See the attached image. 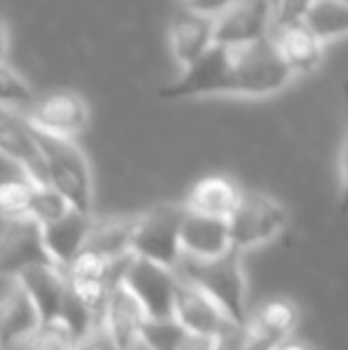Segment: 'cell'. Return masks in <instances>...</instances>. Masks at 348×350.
Wrapping results in <instances>:
<instances>
[{
    "label": "cell",
    "instance_id": "obj_14",
    "mask_svg": "<svg viewBox=\"0 0 348 350\" xmlns=\"http://www.w3.org/2000/svg\"><path fill=\"white\" fill-rule=\"evenodd\" d=\"M17 279L38 305L43 322L62 319V310L70 295V279L65 269L57 265H31V267H24Z\"/></svg>",
    "mask_w": 348,
    "mask_h": 350
},
{
    "label": "cell",
    "instance_id": "obj_32",
    "mask_svg": "<svg viewBox=\"0 0 348 350\" xmlns=\"http://www.w3.org/2000/svg\"><path fill=\"white\" fill-rule=\"evenodd\" d=\"M189 3L191 10H196V12H203V14H210V17H217V14H222L224 10L232 8L237 0H186Z\"/></svg>",
    "mask_w": 348,
    "mask_h": 350
},
{
    "label": "cell",
    "instance_id": "obj_10",
    "mask_svg": "<svg viewBox=\"0 0 348 350\" xmlns=\"http://www.w3.org/2000/svg\"><path fill=\"white\" fill-rule=\"evenodd\" d=\"M27 120L43 131L75 139L88 124V105L75 91H53L38 98Z\"/></svg>",
    "mask_w": 348,
    "mask_h": 350
},
{
    "label": "cell",
    "instance_id": "obj_7",
    "mask_svg": "<svg viewBox=\"0 0 348 350\" xmlns=\"http://www.w3.org/2000/svg\"><path fill=\"white\" fill-rule=\"evenodd\" d=\"M31 265H57L46 245L43 224L34 215L3 217V274L17 277Z\"/></svg>",
    "mask_w": 348,
    "mask_h": 350
},
{
    "label": "cell",
    "instance_id": "obj_1",
    "mask_svg": "<svg viewBox=\"0 0 348 350\" xmlns=\"http://www.w3.org/2000/svg\"><path fill=\"white\" fill-rule=\"evenodd\" d=\"M293 72L279 55L272 36L253 43H215L198 62L181 70L179 79L158 91L163 100L198 96L267 98L284 91Z\"/></svg>",
    "mask_w": 348,
    "mask_h": 350
},
{
    "label": "cell",
    "instance_id": "obj_25",
    "mask_svg": "<svg viewBox=\"0 0 348 350\" xmlns=\"http://www.w3.org/2000/svg\"><path fill=\"white\" fill-rule=\"evenodd\" d=\"M0 96H3V107H10V110L19 112L24 117L38 103L31 86L10 67L8 60H3V65H0Z\"/></svg>",
    "mask_w": 348,
    "mask_h": 350
},
{
    "label": "cell",
    "instance_id": "obj_6",
    "mask_svg": "<svg viewBox=\"0 0 348 350\" xmlns=\"http://www.w3.org/2000/svg\"><path fill=\"white\" fill-rule=\"evenodd\" d=\"M122 281L141 300L148 317H172L174 314V295L179 286V272L174 267L131 255Z\"/></svg>",
    "mask_w": 348,
    "mask_h": 350
},
{
    "label": "cell",
    "instance_id": "obj_28",
    "mask_svg": "<svg viewBox=\"0 0 348 350\" xmlns=\"http://www.w3.org/2000/svg\"><path fill=\"white\" fill-rule=\"evenodd\" d=\"M312 5L315 0H274V29L306 22Z\"/></svg>",
    "mask_w": 348,
    "mask_h": 350
},
{
    "label": "cell",
    "instance_id": "obj_26",
    "mask_svg": "<svg viewBox=\"0 0 348 350\" xmlns=\"http://www.w3.org/2000/svg\"><path fill=\"white\" fill-rule=\"evenodd\" d=\"M77 336L67 327L65 319L41 322V327L27 338L17 350H75Z\"/></svg>",
    "mask_w": 348,
    "mask_h": 350
},
{
    "label": "cell",
    "instance_id": "obj_5",
    "mask_svg": "<svg viewBox=\"0 0 348 350\" xmlns=\"http://www.w3.org/2000/svg\"><path fill=\"white\" fill-rule=\"evenodd\" d=\"M189 208L186 205H158V208L141 212L136 221L131 250L139 258L155 260L168 267H179L184 258L181 248V226Z\"/></svg>",
    "mask_w": 348,
    "mask_h": 350
},
{
    "label": "cell",
    "instance_id": "obj_8",
    "mask_svg": "<svg viewBox=\"0 0 348 350\" xmlns=\"http://www.w3.org/2000/svg\"><path fill=\"white\" fill-rule=\"evenodd\" d=\"M0 148H3L5 160L19 167L36 184H51L46 157H43L34 124L24 115L10 110V107L0 110Z\"/></svg>",
    "mask_w": 348,
    "mask_h": 350
},
{
    "label": "cell",
    "instance_id": "obj_23",
    "mask_svg": "<svg viewBox=\"0 0 348 350\" xmlns=\"http://www.w3.org/2000/svg\"><path fill=\"white\" fill-rule=\"evenodd\" d=\"M193 334L174 317H148L141 341L148 350H186Z\"/></svg>",
    "mask_w": 348,
    "mask_h": 350
},
{
    "label": "cell",
    "instance_id": "obj_15",
    "mask_svg": "<svg viewBox=\"0 0 348 350\" xmlns=\"http://www.w3.org/2000/svg\"><path fill=\"white\" fill-rule=\"evenodd\" d=\"M105 322L122 350H134V346L144 336L148 314H146V308L141 305V300L131 293L129 286L122 279L112 284L110 295H107Z\"/></svg>",
    "mask_w": 348,
    "mask_h": 350
},
{
    "label": "cell",
    "instance_id": "obj_12",
    "mask_svg": "<svg viewBox=\"0 0 348 350\" xmlns=\"http://www.w3.org/2000/svg\"><path fill=\"white\" fill-rule=\"evenodd\" d=\"M174 317L191 334H200V336H217L229 322L227 312L215 303L213 295L184 277H179V286H176Z\"/></svg>",
    "mask_w": 348,
    "mask_h": 350
},
{
    "label": "cell",
    "instance_id": "obj_17",
    "mask_svg": "<svg viewBox=\"0 0 348 350\" xmlns=\"http://www.w3.org/2000/svg\"><path fill=\"white\" fill-rule=\"evenodd\" d=\"M279 55L296 74H315L325 62V41L308 27L306 22L291 24V27H277L272 31Z\"/></svg>",
    "mask_w": 348,
    "mask_h": 350
},
{
    "label": "cell",
    "instance_id": "obj_9",
    "mask_svg": "<svg viewBox=\"0 0 348 350\" xmlns=\"http://www.w3.org/2000/svg\"><path fill=\"white\" fill-rule=\"evenodd\" d=\"M274 0H237L215 17V43H253L272 36Z\"/></svg>",
    "mask_w": 348,
    "mask_h": 350
},
{
    "label": "cell",
    "instance_id": "obj_20",
    "mask_svg": "<svg viewBox=\"0 0 348 350\" xmlns=\"http://www.w3.org/2000/svg\"><path fill=\"white\" fill-rule=\"evenodd\" d=\"M136 221L139 215L134 217H103V219H93L91 229L86 236L84 250L101 255L107 262H115L120 258L131 255V241H134Z\"/></svg>",
    "mask_w": 348,
    "mask_h": 350
},
{
    "label": "cell",
    "instance_id": "obj_31",
    "mask_svg": "<svg viewBox=\"0 0 348 350\" xmlns=\"http://www.w3.org/2000/svg\"><path fill=\"white\" fill-rule=\"evenodd\" d=\"M344 141H341V152H339V174H341V212H348V81L344 83Z\"/></svg>",
    "mask_w": 348,
    "mask_h": 350
},
{
    "label": "cell",
    "instance_id": "obj_29",
    "mask_svg": "<svg viewBox=\"0 0 348 350\" xmlns=\"http://www.w3.org/2000/svg\"><path fill=\"white\" fill-rule=\"evenodd\" d=\"M213 350H253L251 334H248L246 324H239L229 319L222 327V332L215 336Z\"/></svg>",
    "mask_w": 348,
    "mask_h": 350
},
{
    "label": "cell",
    "instance_id": "obj_11",
    "mask_svg": "<svg viewBox=\"0 0 348 350\" xmlns=\"http://www.w3.org/2000/svg\"><path fill=\"white\" fill-rule=\"evenodd\" d=\"M5 277V291H3V317H0V341L3 348H19L38 327L43 317L38 305L27 293L17 277Z\"/></svg>",
    "mask_w": 348,
    "mask_h": 350
},
{
    "label": "cell",
    "instance_id": "obj_24",
    "mask_svg": "<svg viewBox=\"0 0 348 350\" xmlns=\"http://www.w3.org/2000/svg\"><path fill=\"white\" fill-rule=\"evenodd\" d=\"M36 181L22 172L19 176H5L3 189H0V208L3 217H22L31 215L34 193H36Z\"/></svg>",
    "mask_w": 348,
    "mask_h": 350
},
{
    "label": "cell",
    "instance_id": "obj_19",
    "mask_svg": "<svg viewBox=\"0 0 348 350\" xmlns=\"http://www.w3.org/2000/svg\"><path fill=\"white\" fill-rule=\"evenodd\" d=\"M91 221H93L91 215H84V212H79V210H70L65 217H60V219L46 221V224H43L46 245H48V250H51L53 260H55L62 269L70 267L77 255L84 250Z\"/></svg>",
    "mask_w": 348,
    "mask_h": 350
},
{
    "label": "cell",
    "instance_id": "obj_2",
    "mask_svg": "<svg viewBox=\"0 0 348 350\" xmlns=\"http://www.w3.org/2000/svg\"><path fill=\"white\" fill-rule=\"evenodd\" d=\"M179 277L198 284L205 293L215 298V303L227 312L229 319L239 324L248 322V308H246V274H243L241 250L232 248L224 255L213 260H193L181 258L176 267Z\"/></svg>",
    "mask_w": 348,
    "mask_h": 350
},
{
    "label": "cell",
    "instance_id": "obj_3",
    "mask_svg": "<svg viewBox=\"0 0 348 350\" xmlns=\"http://www.w3.org/2000/svg\"><path fill=\"white\" fill-rule=\"evenodd\" d=\"M36 139L41 143L48 167V181L55 186L75 210L91 215L93 208V176L88 160L79 146L70 136L51 134L34 124Z\"/></svg>",
    "mask_w": 348,
    "mask_h": 350
},
{
    "label": "cell",
    "instance_id": "obj_18",
    "mask_svg": "<svg viewBox=\"0 0 348 350\" xmlns=\"http://www.w3.org/2000/svg\"><path fill=\"white\" fill-rule=\"evenodd\" d=\"M246 327L251 334L253 348L269 350L279 341L293 336V329L298 327V308L286 298L265 300L248 314Z\"/></svg>",
    "mask_w": 348,
    "mask_h": 350
},
{
    "label": "cell",
    "instance_id": "obj_21",
    "mask_svg": "<svg viewBox=\"0 0 348 350\" xmlns=\"http://www.w3.org/2000/svg\"><path fill=\"white\" fill-rule=\"evenodd\" d=\"M241 196H243V191L239 189V184L234 179L222 176V174H213V176L200 179L198 184L191 189L184 205L191 212H198V215L229 219L232 212L237 210Z\"/></svg>",
    "mask_w": 348,
    "mask_h": 350
},
{
    "label": "cell",
    "instance_id": "obj_22",
    "mask_svg": "<svg viewBox=\"0 0 348 350\" xmlns=\"http://www.w3.org/2000/svg\"><path fill=\"white\" fill-rule=\"evenodd\" d=\"M306 24L322 41L348 36V0H315Z\"/></svg>",
    "mask_w": 348,
    "mask_h": 350
},
{
    "label": "cell",
    "instance_id": "obj_30",
    "mask_svg": "<svg viewBox=\"0 0 348 350\" xmlns=\"http://www.w3.org/2000/svg\"><path fill=\"white\" fill-rule=\"evenodd\" d=\"M75 350H122V346L117 343V338L112 336L110 327H107V322H105V314H101V317L96 319V324L91 327V332L77 341Z\"/></svg>",
    "mask_w": 348,
    "mask_h": 350
},
{
    "label": "cell",
    "instance_id": "obj_4",
    "mask_svg": "<svg viewBox=\"0 0 348 350\" xmlns=\"http://www.w3.org/2000/svg\"><path fill=\"white\" fill-rule=\"evenodd\" d=\"M289 224V212L277 198L263 191H243L229 217V234L237 250H251L274 241Z\"/></svg>",
    "mask_w": 348,
    "mask_h": 350
},
{
    "label": "cell",
    "instance_id": "obj_16",
    "mask_svg": "<svg viewBox=\"0 0 348 350\" xmlns=\"http://www.w3.org/2000/svg\"><path fill=\"white\" fill-rule=\"evenodd\" d=\"M181 248L186 258L193 260H213L232 250V234H229V219L219 217L186 212L184 226H181Z\"/></svg>",
    "mask_w": 348,
    "mask_h": 350
},
{
    "label": "cell",
    "instance_id": "obj_27",
    "mask_svg": "<svg viewBox=\"0 0 348 350\" xmlns=\"http://www.w3.org/2000/svg\"><path fill=\"white\" fill-rule=\"evenodd\" d=\"M70 210H75L70 205V200L51 184H38L36 193H34V205H31V215L36 217L41 224L46 221H55L60 217H65Z\"/></svg>",
    "mask_w": 348,
    "mask_h": 350
},
{
    "label": "cell",
    "instance_id": "obj_33",
    "mask_svg": "<svg viewBox=\"0 0 348 350\" xmlns=\"http://www.w3.org/2000/svg\"><path fill=\"white\" fill-rule=\"evenodd\" d=\"M269 350H310V348H308L306 343L296 341L293 336H289V338H284V341H279L277 346H272Z\"/></svg>",
    "mask_w": 348,
    "mask_h": 350
},
{
    "label": "cell",
    "instance_id": "obj_13",
    "mask_svg": "<svg viewBox=\"0 0 348 350\" xmlns=\"http://www.w3.org/2000/svg\"><path fill=\"white\" fill-rule=\"evenodd\" d=\"M215 46V17L196 10L179 12L170 24V51L181 70L198 62Z\"/></svg>",
    "mask_w": 348,
    "mask_h": 350
}]
</instances>
